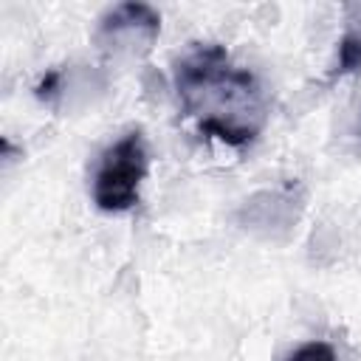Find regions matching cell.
<instances>
[{"mask_svg": "<svg viewBox=\"0 0 361 361\" xmlns=\"http://www.w3.org/2000/svg\"><path fill=\"white\" fill-rule=\"evenodd\" d=\"M175 90L197 130L228 147H245L265 121V96L257 76L231 65L217 42L195 45L175 62Z\"/></svg>", "mask_w": 361, "mask_h": 361, "instance_id": "1", "label": "cell"}, {"mask_svg": "<svg viewBox=\"0 0 361 361\" xmlns=\"http://www.w3.org/2000/svg\"><path fill=\"white\" fill-rule=\"evenodd\" d=\"M149 169V152L141 130L127 133L113 147L104 149L96 178L93 203L102 212H127L138 203V189Z\"/></svg>", "mask_w": 361, "mask_h": 361, "instance_id": "2", "label": "cell"}, {"mask_svg": "<svg viewBox=\"0 0 361 361\" xmlns=\"http://www.w3.org/2000/svg\"><path fill=\"white\" fill-rule=\"evenodd\" d=\"M161 31V14L147 3H121L102 17L99 42L104 48H133L135 42L147 51Z\"/></svg>", "mask_w": 361, "mask_h": 361, "instance_id": "3", "label": "cell"}, {"mask_svg": "<svg viewBox=\"0 0 361 361\" xmlns=\"http://www.w3.org/2000/svg\"><path fill=\"white\" fill-rule=\"evenodd\" d=\"M358 71H361V31L350 28L338 39L333 76H347V73H358Z\"/></svg>", "mask_w": 361, "mask_h": 361, "instance_id": "4", "label": "cell"}, {"mask_svg": "<svg viewBox=\"0 0 361 361\" xmlns=\"http://www.w3.org/2000/svg\"><path fill=\"white\" fill-rule=\"evenodd\" d=\"M285 361H336V353L324 341H307V344L296 347Z\"/></svg>", "mask_w": 361, "mask_h": 361, "instance_id": "5", "label": "cell"}, {"mask_svg": "<svg viewBox=\"0 0 361 361\" xmlns=\"http://www.w3.org/2000/svg\"><path fill=\"white\" fill-rule=\"evenodd\" d=\"M56 87H59V71H48V73L42 76V82L37 85V96H39L42 102H51V99L56 96Z\"/></svg>", "mask_w": 361, "mask_h": 361, "instance_id": "6", "label": "cell"}]
</instances>
